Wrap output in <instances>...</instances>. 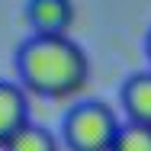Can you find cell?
<instances>
[{
	"instance_id": "1",
	"label": "cell",
	"mask_w": 151,
	"mask_h": 151,
	"mask_svg": "<svg viewBox=\"0 0 151 151\" xmlns=\"http://www.w3.org/2000/svg\"><path fill=\"white\" fill-rule=\"evenodd\" d=\"M19 84L42 100H68L90 81V58L71 35H29L16 52Z\"/></svg>"
},
{
	"instance_id": "2",
	"label": "cell",
	"mask_w": 151,
	"mask_h": 151,
	"mask_svg": "<svg viewBox=\"0 0 151 151\" xmlns=\"http://www.w3.org/2000/svg\"><path fill=\"white\" fill-rule=\"evenodd\" d=\"M122 122L103 100L77 103L64 119V145L68 151H113Z\"/></svg>"
},
{
	"instance_id": "6",
	"label": "cell",
	"mask_w": 151,
	"mask_h": 151,
	"mask_svg": "<svg viewBox=\"0 0 151 151\" xmlns=\"http://www.w3.org/2000/svg\"><path fill=\"white\" fill-rule=\"evenodd\" d=\"M3 151H61V145H58V138L45 129V125H35V122H29L10 145Z\"/></svg>"
},
{
	"instance_id": "7",
	"label": "cell",
	"mask_w": 151,
	"mask_h": 151,
	"mask_svg": "<svg viewBox=\"0 0 151 151\" xmlns=\"http://www.w3.org/2000/svg\"><path fill=\"white\" fill-rule=\"evenodd\" d=\"M113 151H151V125H138V122H122Z\"/></svg>"
},
{
	"instance_id": "3",
	"label": "cell",
	"mask_w": 151,
	"mask_h": 151,
	"mask_svg": "<svg viewBox=\"0 0 151 151\" xmlns=\"http://www.w3.org/2000/svg\"><path fill=\"white\" fill-rule=\"evenodd\" d=\"M29 122V90L23 84L0 81V148H6Z\"/></svg>"
},
{
	"instance_id": "5",
	"label": "cell",
	"mask_w": 151,
	"mask_h": 151,
	"mask_svg": "<svg viewBox=\"0 0 151 151\" xmlns=\"http://www.w3.org/2000/svg\"><path fill=\"white\" fill-rule=\"evenodd\" d=\"M122 109L129 122L151 125V71H138L122 84Z\"/></svg>"
},
{
	"instance_id": "8",
	"label": "cell",
	"mask_w": 151,
	"mask_h": 151,
	"mask_svg": "<svg viewBox=\"0 0 151 151\" xmlns=\"http://www.w3.org/2000/svg\"><path fill=\"white\" fill-rule=\"evenodd\" d=\"M145 55H148V61H151V32H148V39H145Z\"/></svg>"
},
{
	"instance_id": "4",
	"label": "cell",
	"mask_w": 151,
	"mask_h": 151,
	"mask_svg": "<svg viewBox=\"0 0 151 151\" xmlns=\"http://www.w3.org/2000/svg\"><path fill=\"white\" fill-rule=\"evenodd\" d=\"M26 23L32 35H68L74 26V3L71 0H29Z\"/></svg>"
}]
</instances>
